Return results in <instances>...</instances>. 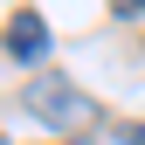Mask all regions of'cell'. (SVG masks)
Wrapping results in <instances>:
<instances>
[{
    "label": "cell",
    "instance_id": "277c9868",
    "mask_svg": "<svg viewBox=\"0 0 145 145\" xmlns=\"http://www.w3.org/2000/svg\"><path fill=\"white\" fill-rule=\"evenodd\" d=\"M118 145H145V124H118Z\"/></svg>",
    "mask_w": 145,
    "mask_h": 145
},
{
    "label": "cell",
    "instance_id": "7a4b0ae2",
    "mask_svg": "<svg viewBox=\"0 0 145 145\" xmlns=\"http://www.w3.org/2000/svg\"><path fill=\"white\" fill-rule=\"evenodd\" d=\"M0 48H7L14 62H42V56H48V21H42L35 7L7 14V35H0Z\"/></svg>",
    "mask_w": 145,
    "mask_h": 145
},
{
    "label": "cell",
    "instance_id": "3957f363",
    "mask_svg": "<svg viewBox=\"0 0 145 145\" xmlns=\"http://www.w3.org/2000/svg\"><path fill=\"white\" fill-rule=\"evenodd\" d=\"M111 14L118 21H145V0H111Z\"/></svg>",
    "mask_w": 145,
    "mask_h": 145
},
{
    "label": "cell",
    "instance_id": "6da1fadb",
    "mask_svg": "<svg viewBox=\"0 0 145 145\" xmlns=\"http://www.w3.org/2000/svg\"><path fill=\"white\" fill-rule=\"evenodd\" d=\"M21 97H28V111L42 118V124H56V131H69V124H90V97H83L69 76H48V69H42V76H35Z\"/></svg>",
    "mask_w": 145,
    "mask_h": 145
}]
</instances>
